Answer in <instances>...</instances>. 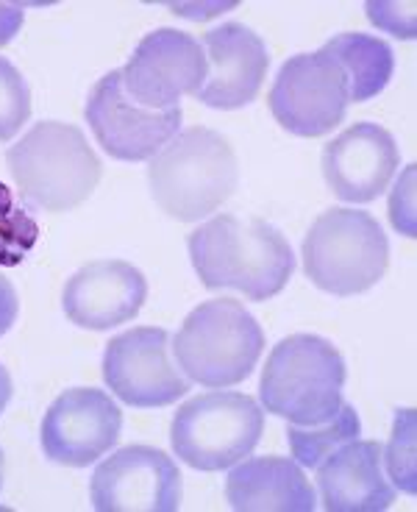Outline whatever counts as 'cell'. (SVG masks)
<instances>
[{
	"label": "cell",
	"mask_w": 417,
	"mask_h": 512,
	"mask_svg": "<svg viewBox=\"0 0 417 512\" xmlns=\"http://www.w3.org/2000/svg\"><path fill=\"white\" fill-rule=\"evenodd\" d=\"M192 268L209 290H240L251 301L278 295L295 270L287 237L262 218L217 215L187 240Z\"/></svg>",
	"instance_id": "cell-1"
},
{
	"label": "cell",
	"mask_w": 417,
	"mask_h": 512,
	"mask_svg": "<svg viewBox=\"0 0 417 512\" xmlns=\"http://www.w3.org/2000/svg\"><path fill=\"white\" fill-rule=\"evenodd\" d=\"M156 204L178 223L217 212L240 184V162L223 134L212 128L178 131L148 165Z\"/></svg>",
	"instance_id": "cell-2"
},
{
	"label": "cell",
	"mask_w": 417,
	"mask_h": 512,
	"mask_svg": "<svg viewBox=\"0 0 417 512\" xmlns=\"http://www.w3.org/2000/svg\"><path fill=\"white\" fill-rule=\"evenodd\" d=\"M6 165L23 198L45 212H70L101 181V159L84 131L59 120H42L6 151Z\"/></svg>",
	"instance_id": "cell-3"
},
{
	"label": "cell",
	"mask_w": 417,
	"mask_h": 512,
	"mask_svg": "<svg viewBox=\"0 0 417 512\" xmlns=\"http://www.w3.org/2000/svg\"><path fill=\"white\" fill-rule=\"evenodd\" d=\"M345 376V359L334 343L317 334H292L270 351L259 398L278 418L295 426H315L342 407Z\"/></svg>",
	"instance_id": "cell-4"
},
{
	"label": "cell",
	"mask_w": 417,
	"mask_h": 512,
	"mask_svg": "<svg viewBox=\"0 0 417 512\" xmlns=\"http://www.w3.org/2000/svg\"><path fill=\"white\" fill-rule=\"evenodd\" d=\"M265 348V332L237 298L203 301L184 320L173 354L190 382L234 387L245 382Z\"/></svg>",
	"instance_id": "cell-5"
},
{
	"label": "cell",
	"mask_w": 417,
	"mask_h": 512,
	"mask_svg": "<svg viewBox=\"0 0 417 512\" xmlns=\"http://www.w3.org/2000/svg\"><path fill=\"white\" fill-rule=\"evenodd\" d=\"M301 256L306 276L315 287L348 298L367 293L384 279L390 243L373 215L334 206L312 223Z\"/></svg>",
	"instance_id": "cell-6"
},
{
	"label": "cell",
	"mask_w": 417,
	"mask_h": 512,
	"mask_svg": "<svg viewBox=\"0 0 417 512\" xmlns=\"http://www.w3.org/2000/svg\"><path fill=\"white\" fill-rule=\"evenodd\" d=\"M265 429V410L245 393L212 390L181 404L170 423L178 460L215 474L251 454Z\"/></svg>",
	"instance_id": "cell-7"
},
{
	"label": "cell",
	"mask_w": 417,
	"mask_h": 512,
	"mask_svg": "<svg viewBox=\"0 0 417 512\" xmlns=\"http://www.w3.org/2000/svg\"><path fill=\"white\" fill-rule=\"evenodd\" d=\"M278 126L295 137H323L340 126L348 112V81L329 53H298L281 64L267 95Z\"/></svg>",
	"instance_id": "cell-8"
},
{
	"label": "cell",
	"mask_w": 417,
	"mask_h": 512,
	"mask_svg": "<svg viewBox=\"0 0 417 512\" xmlns=\"http://www.w3.org/2000/svg\"><path fill=\"white\" fill-rule=\"evenodd\" d=\"M123 73V90L134 103L167 112L178 109L184 95L201 90L209 64L203 45L176 28H156L139 39Z\"/></svg>",
	"instance_id": "cell-9"
},
{
	"label": "cell",
	"mask_w": 417,
	"mask_h": 512,
	"mask_svg": "<svg viewBox=\"0 0 417 512\" xmlns=\"http://www.w3.org/2000/svg\"><path fill=\"white\" fill-rule=\"evenodd\" d=\"M103 379L114 396L139 410L176 404L192 387L170 359V334L156 326L117 334L103 354Z\"/></svg>",
	"instance_id": "cell-10"
},
{
	"label": "cell",
	"mask_w": 417,
	"mask_h": 512,
	"mask_svg": "<svg viewBox=\"0 0 417 512\" xmlns=\"http://www.w3.org/2000/svg\"><path fill=\"white\" fill-rule=\"evenodd\" d=\"M89 496L98 512H176L184 485L165 451L126 446L95 468Z\"/></svg>",
	"instance_id": "cell-11"
},
{
	"label": "cell",
	"mask_w": 417,
	"mask_h": 512,
	"mask_svg": "<svg viewBox=\"0 0 417 512\" xmlns=\"http://www.w3.org/2000/svg\"><path fill=\"white\" fill-rule=\"evenodd\" d=\"M87 123L106 154L120 162L153 159L181 128V106L153 112L139 106L123 90V73L112 70L89 92Z\"/></svg>",
	"instance_id": "cell-12"
},
{
	"label": "cell",
	"mask_w": 417,
	"mask_h": 512,
	"mask_svg": "<svg viewBox=\"0 0 417 512\" xmlns=\"http://www.w3.org/2000/svg\"><path fill=\"white\" fill-rule=\"evenodd\" d=\"M123 412L109 393L95 387H73L51 404L42 421L45 457L67 468H87L109 454L120 440Z\"/></svg>",
	"instance_id": "cell-13"
},
{
	"label": "cell",
	"mask_w": 417,
	"mask_h": 512,
	"mask_svg": "<svg viewBox=\"0 0 417 512\" xmlns=\"http://www.w3.org/2000/svg\"><path fill=\"white\" fill-rule=\"evenodd\" d=\"M401 165L398 145L379 123H356L323 148V176L348 204L376 201Z\"/></svg>",
	"instance_id": "cell-14"
},
{
	"label": "cell",
	"mask_w": 417,
	"mask_h": 512,
	"mask_svg": "<svg viewBox=\"0 0 417 512\" xmlns=\"http://www.w3.org/2000/svg\"><path fill=\"white\" fill-rule=\"evenodd\" d=\"M145 298L148 282L142 270L123 259H98L67 279L62 307L70 323L92 332H106L137 318Z\"/></svg>",
	"instance_id": "cell-15"
},
{
	"label": "cell",
	"mask_w": 417,
	"mask_h": 512,
	"mask_svg": "<svg viewBox=\"0 0 417 512\" xmlns=\"http://www.w3.org/2000/svg\"><path fill=\"white\" fill-rule=\"evenodd\" d=\"M209 73L195 98L212 109H242L262 90L270 53L262 37L242 23H223L203 34Z\"/></svg>",
	"instance_id": "cell-16"
},
{
	"label": "cell",
	"mask_w": 417,
	"mask_h": 512,
	"mask_svg": "<svg viewBox=\"0 0 417 512\" xmlns=\"http://www.w3.org/2000/svg\"><path fill=\"white\" fill-rule=\"evenodd\" d=\"M381 443L351 440L317 465V487L323 510L381 512L390 510L395 487L384 476Z\"/></svg>",
	"instance_id": "cell-17"
},
{
	"label": "cell",
	"mask_w": 417,
	"mask_h": 512,
	"mask_svg": "<svg viewBox=\"0 0 417 512\" xmlns=\"http://www.w3.org/2000/svg\"><path fill=\"white\" fill-rule=\"evenodd\" d=\"M226 496L240 512H315L317 496L301 465L287 457L240 460L228 474Z\"/></svg>",
	"instance_id": "cell-18"
},
{
	"label": "cell",
	"mask_w": 417,
	"mask_h": 512,
	"mask_svg": "<svg viewBox=\"0 0 417 512\" xmlns=\"http://www.w3.org/2000/svg\"><path fill=\"white\" fill-rule=\"evenodd\" d=\"M323 51L329 53L345 73L351 103L370 101L390 84L395 56L384 39L370 37V34H340L329 39Z\"/></svg>",
	"instance_id": "cell-19"
},
{
	"label": "cell",
	"mask_w": 417,
	"mask_h": 512,
	"mask_svg": "<svg viewBox=\"0 0 417 512\" xmlns=\"http://www.w3.org/2000/svg\"><path fill=\"white\" fill-rule=\"evenodd\" d=\"M359 432H362L359 415H356L351 404L342 401V407L331 415L329 421L315 423V426H295V423H290L287 443H290L292 457H295L298 465L317 468L337 448L351 443V440H359Z\"/></svg>",
	"instance_id": "cell-20"
},
{
	"label": "cell",
	"mask_w": 417,
	"mask_h": 512,
	"mask_svg": "<svg viewBox=\"0 0 417 512\" xmlns=\"http://www.w3.org/2000/svg\"><path fill=\"white\" fill-rule=\"evenodd\" d=\"M381 460L387 462V479H392V487L406 496H415V410H398L390 446L381 448Z\"/></svg>",
	"instance_id": "cell-21"
},
{
	"label": "cell",
	"mask_w": 417,
	"mask_h": 512,
	"mask_svg": "<svg viewBox=\"0 0 417 512\" xmlns=\"http://www.w3.org/2000/svg\"><path fill=\"white\" fill-rule=\"evenodd\" d=\"M31 117V90L23 73L0 56V142H9Z\"/></svg>",
	"instance_id": "cell-22"
},
{
	"label": "cell",
	"mask_w": 417,
	"mask_h": 512,
	"mask_svg": "<svg viewBox=\"0 0 417 512\" xmlns=\"http://www.w3.org/2000/svg\"><path fill=\"white\" fill-rule=\"evenodd\" d=\"M412 179H415V170L409 167L406 170L404 181H398V187H395V195H392L390 201V218L392 226L406 234V237H415V190H412Z\"/></svg>",
	"instance_id": "cell-23"
},
{
	"label": "cell",
	"mask_w": 417,
	"mask_h": 512,
	"mask_svg": "<svg viewBox=\"0 0 417 512\" xmlns=\"http://www.w3.org/2000/svg\"><path fill=\"white\" fill-rule=\"evenodd\" d=\"M398 9H401V3H367V14H370L373 26L390 31L392 37L412 39L415 34H409V31L398 23Z\"/></svg>",
	"instance_id": "cell-24"
},
{
	"label": "cell",
	"mask_w": 417,
	"mask_h": 512,
	"mask_svg": "<svg viewBox=\"0 0 417 512\" xmlns=\"http://www.w3.org/2000/svg\"><path fill=\"white\" fill-rule=\"evenodd\" d=\"M26 6L23 3H0V48L9 45L23 28Z\"/></svg>",
	"instance_id": "cell-25"
},
{
	"label": "cell",
	"mask_w": 417,
	"mask_h": 512,
	"mask_svg": "<svg viewBox=\"0 0 417 512\" xmlns=\"http://www.w3.org/2000/svg\"><path fill=\"white\" fill-rule=\"evenodd\" d=\"M20 312V301H17V290L12 287L9 279L0 276V337L9 332Z\"/></svg>",
	"instance_id": "cell-26"
},
{
	"label": "cell",
	"mask_w": 417,
	"mask_h": 512,
	"mask_svg": "<svg viewBox=\"0 0 417 512\" xmlns=\"http://www.w3.org/2000/svg\"><path fill=\"white\" fill-rule=\"evenodd\" d=\"M9 398H12V376H9V371L0 365V412L6 410Z\"/></svg>",
	"instance_id": "cell-27"
},
{
	"label": "cell",
	"mask_w": 417,
	"mask_h": 512,
	"mask_svg": "<svg viewBox=\"0 0 417 512\" xmlns=\"http://www.w3.org/2000/svg\"><path fill=\"white\" fill-rule=\"evenodd\" d=\"M0 487H3V451H0Z\"/></svg>",
	"instance_id": "cell-28"
}]
</instances>
